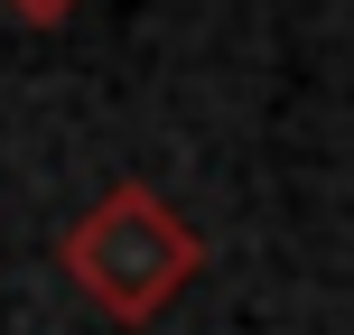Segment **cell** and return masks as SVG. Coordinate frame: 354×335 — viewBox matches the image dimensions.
Wrapping results in <instances>:
<instances>
[{"mask_svg": "<svg viewBox=\"0 0 354 335\" xmlns=\"http://www.w3.org/2000/svg\"><path fill=\"white\" fill-rule=\"evenodd\" d=\"M56 261H66V280L84 289L112 326H149V317H168V307L196 289L205 242H196V224L168 205L159 186L122 177V186H103V195L66 224Z\"/></svg>", "mask_w": 354, "mask_h": 335, "instance_id": "obj_1", "label": "cell"}, {"mask_svg": "<svg viewBox=\"0 0 354 335\" xmlns=\"http://www.w3.org/2000/svg\"><path fill=\"white\" fill-rule=\"evenodd\" d=\"M0 10H10L19 28H66V19L84 10V0H0Z\"/></svg>", "mask_w": 354, "mask_h": 335, "instance_id": "obj_2", "label": "cell"}]
</instances>
